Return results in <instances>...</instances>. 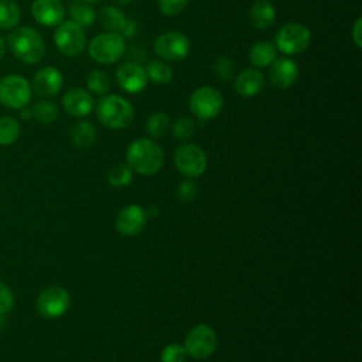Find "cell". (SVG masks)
Here are the masks:
<instances>
[{
	"instance_id": "6da1fadb",
	"label": "cell",
	"mask_w": 362,
	"mask_h": 362,
	"mask_svg": "<svg viewBox=\"0 0 362 362\" xmlns=\"http://www.w3.org/2000/svg\"><path fill=\"white\" fill-rule=\"evenodd\" d=\"M163 148L151 139L134 140L126 151V164L140 175H154L163 167Z\"/></svg>"
},
{
	"instance_id": "7a4b0ae2",
	"label": "cell",
	"mask_w": 362,
	"mask_h": 362,
	"mask_svg": "<svg viewBox=\"0 0 362 362\" xmlns=\"http://www.w3.org/2000/svg\"><path fill=\"white\" fill-rule=\"evenodd\" d=\"M10 51L23 62L37 64L42 59L45 47L42 37L30 27H18L7 37Z\"/></svg>"
},
{
	"instance_id": "3957f363",
	"label": "cell",
	"mask_w": 362,
	"mask_h": 362,
	"mask_svg": "<svg viewBox=\"0 0 362 362\" xmlns=\"http://www.w3.org/2000/svg\"><path fill=\"white\" fill-rule=\"evenodd\" d=\"M98 120L109 129L119 130L127 127L133 120V106L119 95H103L96 105Z\"/></svg>"
},
{
	"instance_id": "277c9868",
	"label": "cell",
	"mask_w": 362,
	"mask_h": 362,
	"mask_svg": "<svg viewBox=\"0 0 362 362\" xmlns=\"http://www.w3.org/2000/svg\"><path fill=\"white\" fill-rule=\"evenodd\" d=\"M89 57L98 64L109 65L122 58L124 52V37L119 33H103L92 38L88 45Z\"/></svg>"
},
{
	"instance_id": "5b68a950",
	"label": "cell",
	"mask_w": 362,
	"mask_h": 362,
	"mask_svg": "<svg viewBox=\"0 0 362 362\" xmlns=\"http://www.w3.org/2000/svg\"><path fill=\"white\" fill-rule=\"evenodd\" d=\"M311 41L310 30L298 23H287L279 28L274 47L286 55L303 52Z\"/></svg>"
},
{
	"instance_id": "8992f818",
	"label": "cell",
	"mask_w": 362,
	"mask_h": 362,
	"mask_svg": "<svg viewBox=\"0 0 362 362\" xmlns=\"http://www.w3.org/2000/svg\"><path fill=\"white\" fill-rule=\"evenodd\" d=\"M223 106L222 93L214 86H201L189 96V110L199 120L215 117Z\"/></svg>"
},
{
	"instance_id": "52a82bcc",
	"label": "cell",
	"mask_w": 362,
	"mask_h": 362,
	"mask_svg": "<svg viewBox=\"0 0 362 362\" xmlns=\"http://www.w3.org/2000/svg\"><path fill=\"white\" fill-rule=\"evenodd\" d=\"M184 348L187 355L192 356L194 359L202 361L212 355L216 348V332L208 324H198L195 325L185 337Z\"/></svg>"
},
{
	"instance_id": "ba28073f",
	"label": "cell",
	"mask_w": 362,
	"mask_h": 362,
	"mask_svg": "<svg viewBox=\"0 0 362 362\" xmlns=\"http://www.w3.org/2000/svg\"><path fill=\"white\" fill-rule=\"evenodd\" d=\"M174 164L187 178H197L206 170V154L198 144L187 143L175 150Z\"/></svg>"
},
{
	"instance_id": "9c48e42d",
	"label": "cell",
	"mask_w": 362,
	"mask_h": 362,
	"mask_svg": "<svg viewBox=\"0 0 362 362\" xmlns=\"http://www.w3.org/2000/svg\"><path fill=\"white\" fill-rule=\"evenodd\" d=\"M31 99V88L21 75H7L0 79V103L11 109H23Z\"/></svg>"
},
{
	"instance_id": "30bf717a",
	"label": "cell",
	"mask_w": 362,
	"mask_h": 362,
	"mask_svg": "<svg viewBox=\"0 0 362 362\" xmlns=\"http://www.w3.org/2000/svg\"><path fill=\"white\" fill-rule=\"evenodd\" d=\"M54 42L64 55L75 57L85 49L86 37L81 25L72 20H68L58 24V28L54 34Z\"/></svg>"
},
{
	"instance_id": "8fae6325",
	"label": "cell",
	"mask_w": 362,
	"mask_h": 362,
	"mask_svg": "<svg viewBox=\"0 0 362 362\" xmlns=\"http://www.w3.org/2000/svg\"><path fill=\"white\" fill-rule=\"evenodd\" d=\"M191 49V44L187 35L180 31H165L154 41L156 54L167 61H181Z\"/></svg>"
},
{
	"instance_id": "7c38bea8",
	"label": "cell",
	"mask_w": 362,
	"mask_h": 362,
	"mask_svg": "<svg viewBox=\"0 0 362 362\" xmlns=\"http://www.w3.org/2000/svg\"><path fill=\"white\" fill-rule=\"evenodd\" d=\"M71 298L65 288L49 286L41 291L37 298V311L45 318H58L69 308Z\"/></svg>"
},
{
	"instance_id": "4fadbf2b",
	"label": "cell",
	"mask_w": 362,
	"mask_h": 362,
	"mask_svg": "<svg viewBox=\"0 0 362 362\" xmlns=\"http://www.w3.org/2000/svg\"><path fill=\"white\" fill-rule=\"evenodd\" d=\"M116 81L127 93H139L147 86L146 69L136 62H124L116 71Z\"/></svg>"
},
{
	"instance_id": "5bb4252c",
	"label": "cell",
	"mask_w": 362,
	"mask_h": 362,
	"mask_svg": "<svg viewBox=\"0 0 362 362\" xmlns=\"http://www.w3.org/2000/svg\"><path fill=\"white\" fill-rule=\"evenodd\" d=\"M147 223V212L140 205H127L116 216V229L120 235L136 236Z\"/></svg>"
},
{
	"instance_id": "9a60e30c",
	"label": "cell",
	"mask_w": 362,
	"mask_h": 362,
	"mask_svg": "<svg viewBox=\"0 0 362 362\" xmlns=\"http://www.w3.org/2000/svg\"><path fill=\"white\" fill-rule=\"evenodd\" d=\"M269 78L274 88L277 89H287L298 78V65L294 59L287 57L276 58L269 65Z\"/></svg>"
},
{
	"instance_id": "2e32d148",
	"label": "cell",
	"mask_w": 362,
	"mask_h": 362,
	"mask_svg": "<svg viewBox=\"0 0 362 362\" xmlns=\"http://www.w3.org/2000/svg\"><path fill=\"white\" fill-rule=\"evenodd\" d=\"M31 13L40 24L54 27L62 21L65 7L59 0H34L31 4Z\"/></svg>"
},
{
	"instance_id": "e0dca14e",
	"label": "cell",
	"mask_w": 362,
	"mask_h": 362,
	"mask_svg": "<svg viewBox=\"0 0 362 362\" xmlns=\"http://www.w3.org/2000/svg\"><path fill=\"white\" fill-rule=\"evenodd\" d=\"M62 75L54 66L40 69L33 78V88L41 96H54L62 88Z\"/></svg>"
},
{
	"instance_id": "ac0fdd59",
	"label": "cell",
	"mask_w": 362,
	"mask_h": 362,
	"mask_svg": "<svg viewBox=\"0 0 362 362\" xmlns=\"http://www.w3.org/2000/svg\"><path fill=\"white\" fill-rule=\"evenodd\" d=\"M62 105L71 116H86L93 109V98L90 92L82 88H72L66 90L62 98Z\"/></svg>"
},
{
	"instance_id": "d6986e66",
	"label": "cell",
	"mask_w": 362,
	"mask_h": 362,
	"mask_svg": "<svg viewBox=\"0 0 362 362\" xmlns=\"http://www.w3.org/2000/svg\"><path fill=\"white\" fill-rule=\"evenodd\" d=\"M263 85H264V76L257 68L243 69L233 82L235 90L245 98L257 95L263 89Z\"/></svg>"
},
{
	"instance_id": "ffe728a7",
	"label": "cell",
	"mask_w": 362,
	"mask_h": 362,
	"mask_svg": "<svg viewBox=\"0 0 362 362\" xmlns=\"http://www.w3.org/2000/svg\"><path fill=\"white\" fill-rule=\"evenodd\" d=\"M249 18L253 27L259 30H266L272 27L276 20L274 6L267 0H256L249 11Z\"/></svg>"
},
{
	"instance_id": "44dd1931",
	"label": "cell",
	"mask_w": 362,
	"mask_h": 362,
	"mask_svg": "<svg viewBox=\"0 0 362 362\" xmlns=\"http://www.w3.org/2000/svg\"><path fill=\"white\" fill-rule=\"evenodd\" d=\"M99 20L103 28H106L109 33H119L123 34L129 18L124 16V13L113 6H105L100 8Z\"/></svg>"
},
{
	"instance_id": "7402d4cb",
	"label": "cell",
	"mask_w": 362,
	"mask_h": 362,
	"mask_svg": "<svg viewBox=\"0 0 362 362\" xmlns=\"http://www.w3.org/2000/svg\"><path fill=\"white\" fill-rule=\"evenodd\" d=\"M277 58V49L274 44L269 41L256 42L249 51V61L256 68L269 66Z\"/></svg>"
},
{
	"instance_id": "603a6c76",
	"label": "cell",
	"mask_w": 362,
	"mask_h": 362,
	"mask_svg": "<svg viewBox=\"0 0 362 362\" xmlns=\"http://www.w3.org/2000/svg\"><path fill=\"white\" fill-rule=\"evenodd\" d=\"M71 139H72V143L78 148H86L95 141L96 130H95V127L90 122L82 120V122H78L72 126Z\"/></svg>"
},
{
	"instance_id": "cb8c5ba5",
	"label": "cell",
	"mask_w": 362,
	"mask_h": 362,
	"mask_svg": "<svg viewBox=\"0 0 362 362\" xmlns=\"http://www.w3.org/2000/svg\"><path fill=\"white\" fill-rule=\"evenodd\" d=\"M21 17V11L17 3L13 0H0V28H14Z\"/></svg>"
},
{
	"instance_id": "d4e9b609",
	"label": "cell",
	"mask_w": 362,
	"mask_h": 362,
	"mask_svg": "<svg viewBox=\"0 0 362 362\" xmlns=\"http://www.w3.org/2000/svg\"><path fill=\"white\" fill-rule=\"evenodd\" d=\"M144 69H146L147 78L150 81H153L154 83H168L173 79L171 68L163 61L151 59L147 64V68H144Z\"/></svg>"
},
{
	"instance_id": "484cf974",
	"label": "cell",
	"mask_w": 362,
	"mask_h": 362,
	"mask_svg": "<svg viewBox=\"0 0 362 362\" xmlns=\"http://www.w3.org/2000/svg\"><path fill=\"white\" fill-rule=\"evenodd\" d=\"M170 129V117L164 112H154L146 122V132L157 139L163 137Z\"/></svg>"
},
{
	"instance_id": "4316f807",
	"label": "cell",
	"mask_w": 362,
	"mask_h": 362,
	"mask_svg": "<svg viewBox=\"0 0 362 362\" xmlns=\"http://www.w3.org/2000/svg\"><path fill=\"white\" fill-rule=\"evenodd\" d=\"M20 136V124L14 117H0V144H13Z\"/></svg>"
},
{
	"instance_id": "83f0119b",
	"label": "cell",
	"mask_w": 362,
	"mask_h": 362,
	"mask_svg": "<svg viewBox=\"0 0 362 362\" xmlns=\"http://www.w3.org/2000/svg\"><path fill=\"white\" fill-rule=\"evenodd\" d=\"M86 86L92 93L103 96L110 89V78L105 71H92L86 78Z\"/></svg>"
},
{
	"instance_id": "f1b7e54d",
	"label": "cell",
	"mask_w": 362,
	"mask_h": 362,
	"mask_svg": "<svg viewBox=\"0 0 362 362\" xmlns=\"http://www.w3.org/2000/svg\"><path fill=\"white\" fill-rule=\"evenodd\" d=\"M69 14L72 17V21H75L82 28L90 27L96 20L95 10L88 4H81V3L74 4L69 10Z\"/></svg>"
},
{
	"instance_id": "f546056e",
	"label": "cell",
	"mask_w": 362,
	"mask_h": 362,
	"mask_svg": "<svg viewBox=\"0 0 362 362\" xmlns=\"http://www.w3.org/2000/svg\"><path fill=\"white\" fill-rule=\"evenodd\" d=\"M107 181L112 187L123 188L132 181V170L127 164H116L107 173Z\"/></svg>"
},
{
	"instance_id": "4dcf8cb0",
	"label": "cell",
	"mask_w": 362,
	"mask_h": 362,
	"mask_svg": "<svg viewBox=\"0 0 362 362\" xmlns=\"http://www.w3.org/2000/svg\"><path fill=\"white\" fill-rule=\"evenodd\" d=\"M31 113L41 123H52L58 116V107L52 102L41 100L34 105Z\"/></svg>"
},
{
	"instance_id": "1f68e13d",
	"label": "cell",
	"mask_w": 362,
	"mask_h": 362,
	"mask_svg": "<svg viewBox=\"0 0 362 362\" xmlns=\"http://www.w3.org/2000/svg\"><path fill=\"white\" fill-rule=\"evenodd\" d=\"M214 72L222 82H229L230 79H233L235 64L228 57H219L214 64Z\"/></svg>"
},
{
	"instance_id": "d6a6232c",
	"label": "cell",
	"mask_w": 362,
	"mask_h": 362,
	"mask_svg": "<svg viewBox=\"0 0 362 362\" xmlns=\"http://www.w3.org/2000/svg\"><path fill=\"white\" fill-rule=\"evenodd\" d=\"M187 351L184 348V345L178 344V342H173L168 344L160 355L161 362H184L187 359Z\"/></svg>"
},
{
	"instance_id": "836d02e7",
	"label": "cell",
	"mask_w": 362,
	"mask_h": 362,
	"mask_svg": "<svg viewBox=\"0 0 362 362\" xmlns=\"http://www.w3.org/2000/svg\"><path fill=\"white\" fill-rule=\"evenodd\" d=\"M194 132H195V123L189 117H180L173 124V134L177 140L185 141L194 134Z\"/></svg>"
},
{
	"instance_id": "e575fe53",
	"label": "cell",
	"mask_w": 362,
	"mask_h": 362,
	"mask_svg": "<svg viewBox=\"0 0 362 362\" xmlns=\"http://www.w3.org/2000/svg\"><path fill=\"white\" fill-rule=\"evenodd\" d=\"M187 3L188 0H157L160 11L165 16L180 14L185 8Z\"/></svg>"
},
{
	"instance_id": "d590c367",
	"label": "cell",
	"mask_w": 362,
	"mask_h": 362,
	"mask_svg": "<svg viewBox=\"0 0 362 362\" xmlns=\"http://www.w3.org/2000/svg\"><path fill=\"white\" fill-rule=\"evenodd\" d=\"M177 195H178V199L182 202L194 201L197 197V184L189 178L181 181L177 189Z\"/></svg>"
},
{
	"instance_id": "8d00e7d4",
	"label": "cell",
	"mask_w": 362,
	"mask_h": 362,
	"mask_svg": "<svg viewBox=\"0 0 362 362\" xmlns=\"http://www.w3.org/2000/svg\"><path fill=\"white\" fill-rule=\"evenodd\" d=\"M14 305V296L11 293V290L0 283V314L8 313Z\"/></svg>"
},
{
	"instance_id": "74e56055",
	"label": "cell",
	"mask_w": 362,
	"mask_h": 362,
	"mask_svg": "<svg viewBox=\"0 0 362 362\" xmlns=\"http://www.w3.org/2000/svg\"><path fill=\"white\" fill-rule=\"evenodd\" d=\"M352 40H354V42H355V45L356 47H362V18L361 17H358L356 18V21L354 23V25H352Z\"/></svg>"
},
{
	"instance_id": "f35d334b",
	"label": "cell",
	"mask_w": 362,
	"mask_h": 362,
	"mask_svg": "<svg viewBox=\"0 0 362 362\" xmlns=\"http://www.w3.org/2000/svg\"><path fill=\"white\" fill-rule=\"evenodd\" d=\"M31 116H33V113H31V110H30V109H24V110L21 112V119H24V120L30 119Z\"/></svg>"
},
{
	"instance_id": "ab89813d",
	"label": "cell",
	"mask_w": 362,
	"mask_h": 362,
	"mask_svg": "<svg viewBox=\"0 0 362 362\" xmlns=\"http://www.w3.org/2000/svg\"><path fill=\"white\" fill-rule=\"evenodd\" d=\"M4 51H6V44H4V40L0 38V59L3 58L4 55Z\"/></svg>"
},
{
	"instance_id": "60d3db41",
	"label": "cell",
	"mask_w": 362,
	"mask_h": 362,
	"mask_svg": "<svg viewBox=\"0 0 362 362\" xmlns=\"http://www.w3.org/2000/svg\"><path fill=\"white\" fill-rule=\"evenodd\" d=\"M113 1H116L117 4H123L124 6V4H129L132 0H113Z\"/></svg>"
},
{
	"instance_id": "b9f144b4",
	"label": "cell",
	"mask_w": 362,
	"mask_h": 362,
	"mask_svg": "<svg viewBox=\"0 0 362 362\" xmlns=\"http://www.w3.org/2000/svg\"><path fill=\"white\" fill-rule=\"evenodd\" d=\"M82 1H85V3H96L99 0H82Z\"/></svg>"
},
{
	"instance_id": "7bdbcfd3",
	"label": "cell",
	"mask_w": 362,
	"mask_h": 362,
	"mask_svg": "<svg viewBox=\"0 0 362 362\" xmlns=\"http://www.w3.org/2000/svg\"><path fill=\"white\" fill-rule=\"evenodd\" d=\"M0 322H1V318H0Z\"/></svg>"
}]
</instances>
